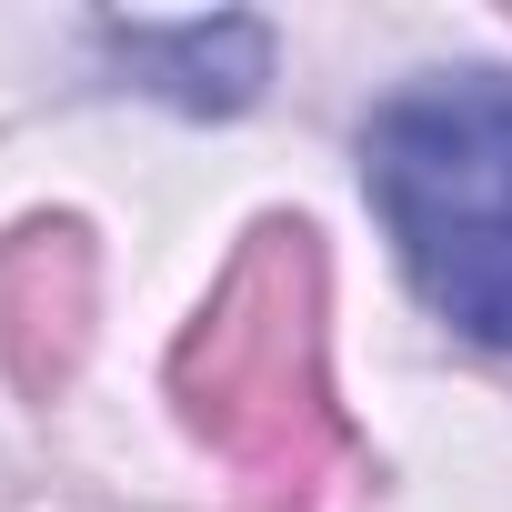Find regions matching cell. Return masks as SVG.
Segmentation results:
<instances>
[{"instance_id":"1","label":"cell","mask_w":512,"mask_h":512,"mask_svg":"<svg viewBox=\"0 0 512 512\" xmlns=\"http://www.w3.org/2000/svg\"><path fill=\"white\" fill-rule=\"evenodd\" d=\"M372 211L412 292L482 352H512V71H422L362 131Z\"/></svg>"},{"instance_id":"2","label":"cell","mask_w":512,"mask_h":512,"mask_svg":"<svg viewBox=\"0 0 512 512\" xmlns=\"http://www.w3.org/2000/svg\"><path fill=\"white\" fill-rule=\"evenodd\" d=\"M101 41L131 71H151V91L181 111H241L262 91V61H272L262 21H131V31L101 21Z\"/></svg>"}]
</instances>
